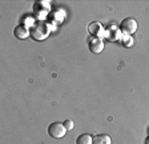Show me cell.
<instances>
[{
    "label": "cell",
    "instance_id": "6da1fadb",
    "mask_svg": "<svg viewBox=\"0 0 149 144\" xmlns=\"http://www.w3.org/2000/svg\"><path fill=\"white\" fill-rule=\"evenodd\" d=\"M49 25L47 24L43 20H37L33 24L31 25V28H29V35H31V38L35 39V40H44L47 39V36L49 35Z\"/></svg>",
    "mask_w": 149,
    "mask_h": 144
},
{
    "label": "cell",
    "instance_id": "7a4b0ae2",
    "mask_svg": "<svg viewBox=\"0 0 149 144\" xmlns=\"http://www.w3.org/2000/svg\"><path fill=\"white\" fill-rule=\"evenodd\" d=\"M65 132H67V128L64 127L63 123H59V122L51 123L49 127H48V134L53 139H60L63 136H65Z\"/></svg>",
    "mask_w": 149,
    "mask_h": 144
},
{
    "label": "cell",
    "instance_id": "3957f363",
    "mask_svg": "<svg viewBox=\"0 0 149 144\" xmlns=\"http://www.w3.org/2000/svg\"><path fill=\"white\" fill-rule=\"evenodd\" d=\"M120 31H123L125 35H128V36L133 35L134 32L137 31V22L133 17H127V19H124L121 22Z\"/></svg>",
    "mask_w": 149,
    "mask_h": 144
},
{
    "label": "cell",
    "instance_id": "277c9868",
    "mask_svg": "<svg viewBox=\"0 0 149 144\" xmlns=\"http://www.w3.org/2000/svg\"><path fill=\"white\" fill-rule=\"evenodd\" d=\"M49 10H51V7L48 1H36L33 6V13L39 19H44L48 15Z\"/></svg>",
    "mask_w": 149,
    "mask_h": 144
},
{
    "label": "cell",
    "instance_id": "5b68a950",
    "mask_svg": "<svg viewBox=\"0 0 149 144\" xmlns=\"http://www.w3.org/2000/svg\"><path fill=\"white\" fill-rule=\"evenodd\" d=\"M88 47H89L91 52L93 53H100L104 50V41L101 38H91L88 41Z\"/></svg>",
    "mask_w": 149,
    "mask_h": 144
},
{
    "label": "cell",
    "instance_id": "8992f818",
    "mask_svg": "<svg viewBox=\"0 0 149 144\" xmlns=\"http://www.w3.org/2000/svg\"><path fill=\"white\" fill-rule=\"evenodd\" d=\"M13 35H15V38L19 39V40H24V39L28 38V35H29V29L27 28L25 24H19L13 29Z\"/></svg>",
    "mask_w": 149,
    "mask_h": 144
},
{
    "label": "cell",
    "instance_id": "52a82bcc",
    "mask_svg": "<svg viewBox=\"0 0 149 144\" xmlns=\"http://www.w3.org/2000/svg\"><path fill=\"white\" fill-rule=\"evenodd\" d=\"M89 32L93 35V38H100L101 35H104V28L100 23H91L89 24Z\"/></svg>",
    "mask_w": 149,
    "mask_h": 144
},
{
    "label": "cell",
    "instance_id": "ba28073f",
    "mask_svg": "<svg viewBox=\"0 0 149 144\" xmlns=\"http://www.w3.org/2000/svg\"><path fill=\"white\" fill-rule=\"evenodd\" d=\"M92 144H112V140L108 135L105 134H97L93 136Z\"/></svg>",
    "mask_w": 149,
    "mask_h": 144
},
{
    "label": "cell",
    "instance_id": "9c48e42d",
    "mask_svg": "<svg viewBox=\"0 0 149 144\" xmlns=\"http://www.w3.org/2000/svg\"><path fill=\"white\" fill-rule=\"evenodd\" d=\"M92 139L89 134H81L76 139V144H92Z\"/></svg>",
    "mask_w": 149,
    "mask_h": 144
},
{
    "label": "cell",
    "instance_id": "30bf717a",
    "mask_svg": "<svg viewBox=\"0 0 149 144\" xmlns=\"http://www.w3.org/2000/svg\"><path fill=\"white\" fill-rule=\"evenodd\" d=\"M107 34H108V36H111V40H115V39L120 38V29L116 27V25H111L108 28V31H107Z\"/></svg>",
    "mask_w": 149,
    "mask_h": 144
},
{
    "label": "cell",
    "instance_id": "8fae6325",
    "mask_svg": "<svg viewBox=\"0 0 149 144\" xmlns=\"http://www.w3.org/2000/svg\"><path fill=\"white\" fill-rule=\"evenodd\" d=\"M63 124H64V127L67 128V131H71V129L73 128V122H72V120H65Z\"/></svg>",
    "mask_w": 149,
    "mask_h": 144
},
{
    "label": "cell",
    "instance_id": "7c38bea8",
    "mask_svg": "<svg viewBox=\"0 0 149 144\" xmlns=\"http://www.w3.org/2000/svg\"><path fill=\"white\" fill-rule=\"evenodd\" d=\"M125 45H127V47H129V45H132V44H133V40H132V38H130V36H128V39L127 40H125Z\"/></svg>",
    "mask_w": 149,
    "mask_h": 144
}]
</instances>
